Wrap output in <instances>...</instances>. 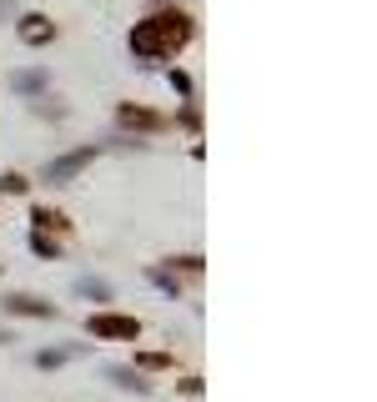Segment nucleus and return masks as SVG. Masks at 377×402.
<instances>
[{
  "instance_id": "f257e3e1",
  "label": "nucleus",
  "mask_w": 377,
  "mask_h": 402,
  "mask_svg": "<svg viewBox=\"0 0 377 402\" xmlns=\"http://www.w3.org/2000/svg\"><path fill=\"white\" fill-rule=\"evenodd\" d=\"M186 35H191V26H186L181 16H167V21L136 26V30H131V45H136V55H171V50L186 45Z\"/></svg>"
},
{
  "instance_id": "f03ea898",
  "label": "nucleus",
  "mask_w": 377,
  "mask_h": 402,
  "mask_svg": "<svg viewBox=\"0 0 377 402\" xmlns=\"http://www.w3.org/2000/svg\"><path fill=\"white\" fill-rule=\"evenodd\" d=\"M86 327H91V337H116V342H131V337L141 332L136 317H116V312H101V317H91Z\"/></svg>"
},
{
  "instance_id": "7ed1b4c3",
  "label": "nucleus",
  "mask_w": 377,
  "mask_h": 402,
  "mask_svg": "<svg viewBox=\"0 0 377 402\" xmlns=\"http://www.w3.org/2000/svg\"><path fill=\"white\" fill-rule=\"evenodd\" d=\"M50 35H56V26H50L45 16H21V40L26 45H45Z\"/></svg>"
},
{
  "instance_id": "20e7f679",
  "label": "nucleus",
  "mask_w": 377,
  "mask_h": 402,
  "mask_svg": "<svg viewBox=\"0 0 377 402\" xmlns=\"http://www.w3.org/2000/svg\"><path fill=\"white\" fill-rule=\"evenodd\" d=\"M6 312H16V317H56V307L40 302V297H6Z\"/></svg>"
},
{
  "instance_id": "39448f33",
  "label": "nucleus",
  "mask_w": 377,
  "mask_h": 402,
  "mask_svg": "<svg viewBox=\"0 0 377 402\" xmlns=\"http://www.w3.org/2000/svg\"><path fill=\"white\" fill-rule=\"evenodd\" d=\"M91 156H96V146H81V151H71V156H61V166H50V171H45V177H50V182H66V177H71V171H81V166H86Z\"/></svg>"
},
{
  "instance_id": "423d86ee",
  "label": "nucleus",
  "mask_w": 377,
  "mask_h": 402,
  "mask_svg": "<svg viewBox=\"0 0 377 402\" xmlns=\"http://www.w3.org/2000/svg\"><path fill=\"white\" fill-rule=\"evenodd\" d=\"M121 121L126 126H141V131L161 126V116H156V111H146V106H121Z\"/></svg>"
},
{
  "instance_id": "0eeeda50",
  "label": "nucleus",
  "mask_w": 377,
  "mask_h": 402,
  "mask_svg": "<svg viewBox=\"0 0 377 402\" xmlns=\"http://www.w3.org/2000/svg\"><path fill=\"white\" fill-rule=\"evenodd\" d=\"M106 377H111L116 387H131V392H151V382L141 372H126V367H106Z\"/></svg>"
},
{
  "instance_id": "6e6552de",
  "label": "nucleus",
  "mask_w": 377,
  "mask_h": 402,
  "mask_svg": "<svg viewBox=\"0 0 377 402\" xmlns=\"http://www.w3.org/2000/svg\"><path fill=\"white\" fill-rule=\"evenodd\" d=\"M76 292H81V297H91V302H111V286H106V281H96V277L76 281Z\"/></svg>"
},
{
  "instance_id": "1a4fd4ad",
  "label": "nucleus",
  "mask_w": 377,
  "mask_h": 402,
  "mask_svg": "<svg viewBox=\"0 0 377 402\" xmlns=\"http://www.w3.org/2000/svg\"><path fill=\"white\" fill-rule=\"evenodd\" d=\"M16 91H26V96L30 91H45V71H21L16 76Z\"/></svg>"
},
{
  "instance_id": "9d476101",
  "label": "nucleus",
  "mask_w": 377,
  "mask_h": 402,
  "mask_svg": "<svg viewBox=\"0 0 377 402\" xmlns=\"http://www.w3.org/2000/svg\"><path fill=\"white\" fill-rule=\"evenodd\" d=\"M71 357V347H45V352H35V367H61Z\"/></svg>"
},
{
  "instance_id": "9b49d317",
  "label": "nucleus",
  "mask_w": 377,
  "mask_h": 402,
  "mask_svg": "<svg viewBox=\"0 0 377 402\" xmlns=\"http://www.w3.org/2000/svg\"><path fill=\"white\" fill-rule=\"evenodd\" d=\"M136 367H146V372H161V367H171V357H161V352H141V357H136Z\"/></svg>"
},
{
  "instance_id": "f8f14e48",
  "label": "nucleus",
  "mask_w": 377,
  "mask_h": 402,
  "mask_svg": "<svg viewBox=\"0 0 377 402\" xmlns=\"http://www.w3.org/2000/svg\"><path fill=\"white\" fill-rule=\"evenodd\" d=\"M30 247H35V252H40V257H61V247H56V242H50V237H35V242H30Z\"/></svg>"
},
{
  "instance_id": "ddd939ff",
  "label": "nucleus",
  "mask_w": 377,
  "mask_h": 402,
  "mask_svg": "<svg viewBox=\"0 0 377 402\" xmlns=\"http://www.w3.org/2000/svg\"><path fill=\"white\" fill-rule=\"evenodd\" d=\"M171 86H176L181 96H191V76H181V71H171Z\"/></svg>"
}]
</instances>
